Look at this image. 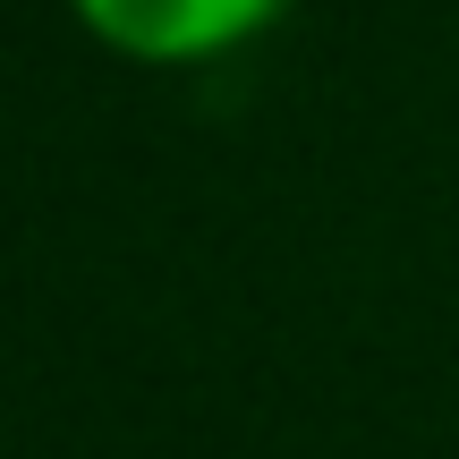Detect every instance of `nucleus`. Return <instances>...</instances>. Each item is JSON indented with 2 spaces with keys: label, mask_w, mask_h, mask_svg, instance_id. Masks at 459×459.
<instances>
[{
  "label": "nucleus",
  "mask_w": 459,
  "mask_h": 459,
  "mask_svg": "<svg viewBox=\"0 0 459 459\" xmlns=\"http://www.w3.org/2000/svg\"><path fill=\"white\" fill-rule=\"evenodd\" d=\"M68 17L128 68H213L264 43L290 0H68Z\"/></svg>",
  "instance_id": "nucleus-1"
}]
</instances>
